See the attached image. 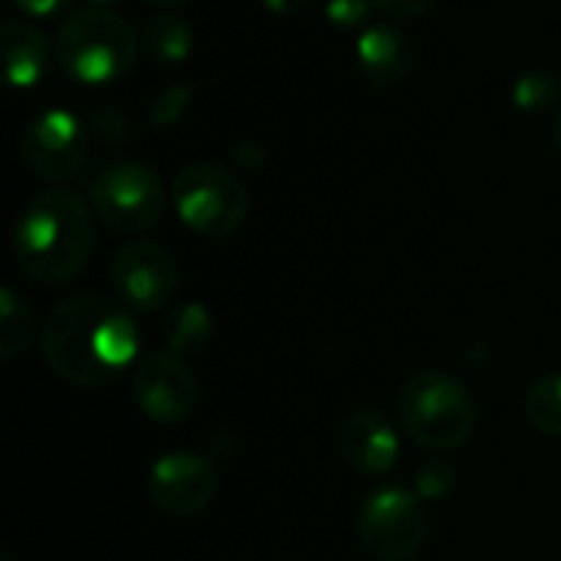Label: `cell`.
Here are the masks:
<instances>
[{
  "label": "cell",
  "instance_id": "cell-1",
  "mask_svg": "<svg viewBox=\"0 0 561 561\" xmlns=\"http://www.w3.org/2000/svg\"><path fill=\"white\" fill-rule=\"evenodd\" d=\"M39 348L56 378L72 388L99 391L135 368L138 325L122 299L72 293L59 299L39 329Z\"/></svg>",
  "mask_w": 561,
  "mask_h": 561
},
{
  "label": "cell",
  "instance_id": "cell-2",
  "mask_svg": "<svg viewBox=\"0 0 561 561\" xmlns=\"http://www.w3.org/2000/svg\"><path fill=\"white\" fill-rule=\"evenodd\" d=\"M95 247L92 204L69 187L36 194L13 224V263L36 286L72 283Z\"/></svg>",
  "mask_w": 561,
  "mask_h": 561
},
{
  "label": "cell",
  "instance_id": "cell-3",
  "mask_svg": "<svg viewBox=\"0 0 561 561\" xmlns=\"http://www.w3.org/2000/svg\"><path fill=\"white\" fill-rule=\"evenodd\" d=\"M53 49L69 79L82 85H108L131 72L138 59V33L125 13L112 7H85L59 26Z\"/></svg>",
  "mask_w": 561,
  "mask_h": 561
},
{
  "label": "cell",
  "instance_id": "cell-4",
  "mask_svg": "<svg viewBox=\"0 0 561 561\" xmlns=\"http://www.w3.org/2000/svg\"><path fill=\"white\" fill-rule=\"evenodd\" d=\"M404 434L427 454H454L477 434V398L450 371H421L398 394Z\"/></svg>",
  "mask_w": 561,
  "mask_h": 561
},
{
  "label": "cell",
  "instance_id": "cell-5",
  "mask_svg": "<svg viewBox=\"0 0 561 561\" xmlns=\"http://www.w3.org/2000/svg\"><path fill=\"white\" fill-rule=\"evenodd\" d=\"M171 201L187 230L214 240L237 233L250 214L247 184L233 171L210 161H197L178 171L171 184Z\"/></svg>",
  "mask_w": 561,
  "mask_h": 561
},
{
  "label": "cell",
  "instance_id": "cell-6",
  "mask_svg": "<svg viewBox=\"0 0 561 561\" xmlns=\"http://www.w3.org/2000/svg\"><path fill=\"white\" fill-rule=\"evenodd\" d=\"M95 217L118 233H145L164 214V184L141 161H112L89 184Z\"/></svg>",
  "mask_w": 561,
  "mask_h": 561
},
{
  "label": "cell",
  "instance_id": "cell-7",
  "mask_svg": "<svg viewBox=\"0 0 561 561\" xmlns=\"http://www.w3.org/2000/svg\"><path fill=\"white\" fill-rule=\"evenodd\" d=\"M355 529L368 556L378 561H411L431 533L424 496L404 486H381L362 503Z\"/></svg>",
  "mask_w": 561,
  "mask_h": 561
},
{
  "label": "cell",
  "instance_id": "cell-8",
  "mask_svg": "<svg viewBox=\"0 0 561 561\" xmlns=\"http://www.w3.org/2000/svg\"><path fill=\"white\" fill-rule=\"evenodd\" d=\"M108 279L115 296L135 312H164L181 289V266L158 240H131L112 253Z\"/></svg>",
  "mask_w": 561,
  "mask_h": 561
},
{
  "label": "cell",
  "instance_id": "cell-9",
  "mask_svg": "<svg viewBox=\"0 0 561 561\" xmlns=\"http://www.w3.org/2000/svg\"><path fill=\"white\" fill-rule=\"evenodd\" d=\"M197 378L174 352H148L131 368V398L151 424H181L197 408Z\"/></svg>",
  "mask_w": 561,
  "mask_h": 561
},
{
  "label": "cell",
  "instance_id": "cell-10",
  "mask_svg": "<svg viewBox=\"0 0 561 561\" xmlns=\"http://www.w3.org/2000/svg\"><path fill=\"white\" fill-rule=\"evenodd\" d=\"M23 164L43 181H69L89 158V128L66 108L36 115L20 135Z\"/></svg>",
  "mask_w": 561,
  "mask_h": 561
},
{
  "label": "cell",
  "instance_id": "cell-11",
  "mask_svg": "<svg viewBox=\"0 0 561 561\" xmlns=\"http://www.w3.org/2000/svg\"><path fill=\"white\" fill-rule=\"evenodd\" d=\"M217 486H220L217 467L194 450H171L148 473L151 506L174 519L204 513L214 503Z\"/></svg>",
  "mask_w": 561,
  "mask_h": 561
},
{
  "label": "cell",
  "instance_id": "cell-12",
  "mask_svg": "<svg viewBox=\"0 0 561 561\" xmlns=\"http://www.w3.org/2000/svg\"><path fill=\"white\" fill-rule=\"evenodd\" d=\"M335 444H339L342 463L352 473L368 477V480L391 473L398 457H401V437H398L394 424L371 408L348 414L339 427Z\"/></svg>",
  "mask_w": 561,
  "mask_h": 561
},
{
  "label": "cell",
  "instance_id": "cell-13",
  "mask_svg": "<svg viewBox=\"0 0 561 561\" xmlns=\"http://www.w3.org/2000/svg\"><path fill=\"white\" fill-rule=\"evenodd\" d=\"M358 69L375 89L401 85L414 69V43L394 23H371L358 36Z\"/></svg>",
  "mask_w": 561,
  "mask_h": 561
},
{
  "label": "cell",
  "instance_id": "cell-14",
  "mask_svg": "<svg viewBox=\"0 0 561 561\" xmlns=\"http://www.w3.org/2000/svg\"><path fill=\"white\" fill-rule=\"evenodd\" d=\"M0 39H3V66H7V79L16 89H30L33 82H39V76L46 72L49 59H56V49L49 43V36L43 33L39 23H33L30 16H10L0 26Z\"/></svg>",
  "mask_w": 561,
  "mask_h": 561
},
{
  "label": "cell",
  "instance_id": "cell-15",
  "mask_svg": "<svg viewBox=\"0 0 561 561\" xmlns=\"http://www.w3.org/2000/svg\"><path fill=\"white\" fill-rule=\"evenodd\" d=\"M161 335H164L168 352H174L181 358L201 355L214 339V319L201 302H184V306L168 312Z\"/></svg>",
  "mask_w": 561,
  "mask_h": 561
},
{
  "label": "cell",
  "instance_id": "cell-16",
  "mask_svg": "<svg viewBox=\"0 0 561 561\" xmlns=\"http://www.w3.org/2000/svg\"><path fill=\"white\" fill-rule=\"evenodd\" d=\"M523 414L533 431L546 437H561V371L536 378L523 398Z\"/></svg>",
  "mask_w": 561,
  "mask_h": 561
},
{
  "label": "cell",
  "instance_id": "cell-17",
  "mask_svg": "<svg viewBox=\"0 0 561 561\" xmlns=\"http://www.w3.org/2000/svg\"><path fill=\"white\" fill-rule=\"evenodd\" d=\"M0 322H3L0 325V355L7 362H13L33 342V312L20 299V293L10 286H3V293H0Z\"/></svg>",
  "mask_w": 561,
  "mask_h": 561
},
{
  "label": "cell",
  "instance_id": "cell-18",
  "mask_svg": "<svg viewBox=\"0 0 561 561\" xmlns=\"http://www.w3.org/2000/svg\"><path fill=\"white\" fill-rule=\"evenodd\" d=\"M191 46H194V33L181 16L164 13V16H154L148 23V49H151L154 59L181 62V59L191 56Z\"/></svg>",
  "mask_w": 561,
  "mask_h": 561
},
{
  "label": "cell",
  "instance_id": "cell-19",
  "mask_svg": "<svg viewBox=\"0 0 561 561\" xmlns=\"http://www.w3.org/2000/svg\"><path fill=\"white\" fill-rule=\"evenodd\" d=\"M513 102L526 112H549L561 102V76L549 69H529L513 85Z\"/></svg>",
  "mask_w": 561,
  "mask_h": 561
},
{
  "label": "cell",
  "instance_id": "cell-20",
  "mask_svg": "<svg viewBox=\"0 0 561 561\" xmlns=\"http://www.w3.org/2000/svg\"><path fill=\"white\" fill-rule=\"evenodd\" d=\"M454 480H457V473H454L450 463L431 460V463H424L421 473H417V493H421L424 500H444V496L454 490Z\"/></svg>",
  "mask_w": 561,
  "mask_h": 561
},
{
  "label": "cell",
  "instance_id": "cell-21",
  "mask_svg": "<svg viewBox=\"0 0 561 561\" xmlns=\"http://www.w3.org/2000/svg\"><path fill=\"white\" fill-rule=\"evenodd\" d=\"M187 99H191V89H187V85H168V89L154 99V105H151V125H158V128L174 125V122L184 115Z\"/></svg>",
  "mask_w": 561,
  "mask_h": 561
},
{
  "label": "cell",
  "instance_id": "cell-22",
  "mask_svg": "<svg viewBox=\"0 0 561 561\" xmlns=\"http://www.w3.org/2000/svg\"><path fill=\"white\" fill-rule=\"evenodd\" d=\"M371 7H375V0H329L325 16L339 30H355V26H362L368 20Z\"/></svg>",
  "mask_w": 561,
  "mask_h": 561
},
{
  "label": "cell",
  "instance_id": "cell-23",
  "mask_svg": "<svg viewBox=\"0 0 561 561\" xmlns=\"http://www.w3.org/2000/svg\"><path fill=\"white\" fill-rule=\"evenodd\" d=\"M437 0H375V7L381 13H388L391 20H414V16H424Z\"/></svg>",
  "mask_w": 561,
  "mask_h": 561
},
{
  "label": "cell",
  "instance_id": "cell-24",
  "mask_svg": "<svg viewBox=\"0 0 561 561\" xmlns=\"http://www.w3.org/2000/svg\"><path fill=\"white\" fill-rule=\"evenodd\" d=\"M10 3L30 20H49L56 13H62L72 0H10Z\"/></svg>",
  "mask_w": 561,
  "mask_h": 561
},
{
  "label": "cell",
  "instance_id": "cell-25",
  "mask_svg": "<svg viewBox=\"0 0 561 561\" xmlns=\"http://www.w3.org/2000/svg\"><path fill=\"white\" fill-rule=\"evenodd\" d=\"M273 13H279V16H289V13H299L309 0H263Z\"/></svg>",
  "mask_w": 561,
  "mask_h": 561
},
{
  "label": "cell",
  "instance_id": "cell-26",
  "mask_svg": "<svg viewBox=\"0 0 561 561\" xmlns=\"http://www.w3.org/2000/svg\"><path fill=\"white\" fill-rule=\"evenodd\" d=\"M145 3H154V7H164V10H171V7H181V3H187V0H145Z\"/></svg>",
  "mask_w": 561,
  "mask_h": 561
},
{
  "label": "cell",
  "instance_id": "cell-27",
  "mask_svg": "<svg viewBox=\"0 0 561 561\" xmlns=\"http://www.w3.org/2000/svg\"><path fill=\"white\" fill-rule=\"evenodd\" d=\"M556 151L561 154V118H559V128H556Z\"/></svg>",
  "mask_w": 561,
  "mask_h": 561
},
{
  "label": "cell",
  "instance_id": "cell-28",
  "mask_svg": "<svg viewBox=\"0 0 561 561\" xmlns=\"http://www.w3.org/2000/svg\"><path fill=\"white\" fill-rule=\"evenodd\" d=\"M89 3H92V7H112L115 0H89Z\"/></svg>",
  "mask_w": 561,
  "mask_h": 561
}]
</instances>
